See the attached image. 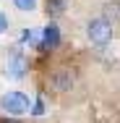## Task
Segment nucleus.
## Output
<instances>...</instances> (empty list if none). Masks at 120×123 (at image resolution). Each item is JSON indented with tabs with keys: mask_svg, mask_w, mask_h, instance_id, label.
Segmentation results:
<instances>
[{
	"mask_svg": "<svg viewBox=\"0 0 120 123\" xmlns=\"http://www.w3.org/2000/svg\"><path fill=\"white\" fill-rule=\"evenodd\" d=\"M0 107L8 115H24L26 110L31 107V102H29V97H26L24 92H8V94L0 97Z\"/></svg>",
	"mask_w": 120,
	"mask_h": 123,
	"instance_id": "obj_1",
	"label": "nucleus"
},
{
	"mask_svg": "<svg viewBox=\"0 0 120 123\" xmlns=\"http://www.w3.org/2000/svg\"><path fill=\"white\" fill-rule=\"evenodd\" d=\"M86 31H89L91 45H99V47H104V45L112 39V24H110L107 18H94Z\"/></svg>",
	"mask_w": 120,
	"mask_h": 123,
	"instance_id": "obj_2",
	"label": "nucleus"
},
{
	"mask_svg": "<svg viewBox=\"0 0 120 123\" xmlns=\"http://www.w3.org/2000/svg\"><path fill=\"white\" fill-rule=\"evenodd\" d=\"M26 68H29V63H26L24 52H18V50H11V55H8V60H5V71L11 79H24Z\"/></svg>",
	"mask_w": 120,
	"mask_h": 123,
	"instance_id": "obj_3",
	"label": "nucleus"
},
{
	"mask_svg": "<svg viewBox=\"0 0 120 123\" xmlns=\"http://www.w3.org/2000/svg\"><path fill=\"white\" fill-rule=\"evenodd\" d=\"M60 45V29L55 24H50L42 29V39H39V50H52Z\"/></svg>",
	"mask_w": 120,
	"mask_h": 123,
	"instance_id": "obj_4",
	"label": "nucleus"
},
{
	"mask_svg": "<svg viewBox=\"0 0 120 123\" xmlns=\"http://www.w3.org/2000/svg\"><path fill=\"white\" fill-rule=\"evenodd\" d=\"M71 84H73V79H71V74H68V71H57V74H55V89H57V92L68 89Z\"/></svg>",
	"mask_w": 120,
	"mask_h": 123,
	"instance_id": "obj_5",
	"label": "nucleus"
},
{
	"mask_svg": "<svg viewBox=\"0 0 120 123\" xmlns=\"http://www.w3.org/2000/svg\"><path fill=\"white\" fill-rule=\"evenodd\" d=\"M63 8H65L63 0H47V13H52V16H60Z\"/></svg>",
	"mask_w": 120,
	"mask_h": 123,
	"instance_id": "obj_6",
	"label": "nucleus"
},
{
	"mask_svg": "<svg viewBox=\"0 0 120 123\" xmlns=\"http://www.w3.org/2000/svg\"><path fill=\"white\" fill-rule=\"evenodd\" d=\"M21 39H24L26 45H34V47L39 50V37H37V31H34V29H26V31H24V37H21Z\"/></svg>",
	"mask_w": 120,
	"mask_h": 123,
	"instance_id": "obj_7",
	"label": "nucleus"
},
{
	"mask_svg": "<svg viewBox=\"0 0 120 123\" xmlns=\"http://www.w3.org/2000/svg\"><path fill=\"white\" fill-rule=\"evenodd\" d=\"M13 5H16L18 11H26V13H29V11L37 8V0H13Z\"/></svg>",
	"mask_w": 120,
	"mask_h": 123,
	"instance_id": "obj_8",
	"label": "nucleus"
},
{
	"mask_svg": "<svg viewBox=\"0 0 120 123\" xmlns=\"http://www.w3.org/2000/svg\"><path fill=\"white\" fill-rule=\"evenodd\" d=\"M5 29H8V16H5L3 11H0V34H3Z\"/></svg>",
	"mask_w": 120,
	"mask_h": 123,
	"instance_id": "obj_9",
	"label": "nucleus"
},
{
	"mask_svg": "<svg viewBox=\"0 0 120 123\" xmlns=\"http://www.w3.org/2000/svg\"><path fill=\"white\" fill-rule=\"evenodd\" d=\"M42 113H45V105H42V99H39V102L34 105V115H42Z\"/></svg>",
	"mask_w": 120,
	"mask_h": 123,
	"instance_id": "obj_10",
	"label": "nucleus"
},
{
	"mask_svg": "<svg viewBox=\"0 0 120 123\" xmlns=\"http://www.w3.org/2000/svg\"><path fill=\"white\" fill-rule=\"evenodd\" d=\"M0 123H21V121H16V118H11V121H0Z\"/></svg>",
	"mask_w": 120,
	"mask_h": 123,
	"instance_id": "obj_11",
	"label": "nucleus"
}]
</instances>
